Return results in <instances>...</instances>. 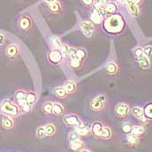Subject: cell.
<instances>
[{
    "label": "cell",
    "instance_id": "6da1fadb",
    "mask_svg": "<svg viewBox=\"0 0 152 152\" xmlns=\"http://www.w3.org/2000/svg\"><path fill=\"white\" fill-rule=\"evenodd\" d=\"M124 27V20L121 15L113 14L107 18L104 23V28L107 32L111 34L119 33Z\"/></svg>",
    "mask_w": 152,
    "mask_h": 152
},
{
    "label": "cell",
    "instance_id": "7a4b0ae2",
    "mask_svg": "<svg viewBox=\"0 0 152 152\" xmlns=\"http://www.w3.org/2000/svg\"><path fill=\"white\" fill-rule=\"evenodd\" d=\"M0 111L11 117H18L21 113V110H20L19 106L14 104L9 99H5L1 103Z\"/></svg>",
    "mask_w": 152,
    "mask_h": 152
},
{
    "label": "cell",
    "instance_id": "3957f363",
    "mask_svg": "<svg viewBox=\"0 0 152 152\" xmlns=\"http://www.w3.org/2000/svg\"><path fill=\"white\" fill-rule=\"evenodd\" d=\"M106 104V97L104 95L96 96L91 102V109L94 111H101L104 109Z\"/></svg>",
    "mask_w": 152,
    "mask_h": 152
},
{
    "label": "cell",
    "instance_id": "277c9868",
    "mask_svg": "<svg viewBox=\"0 0 152 152\" xmlns=\"http://www.w3.org/2000/svg\"><path fill=\"white\" fill-rule=\"evenodd\" d=\"M129 112V107L125 103H119L115 106L114 109V113L117 117L120 118H124L127 117V115Z\"/></svg>",
    "mask_w": 152,
    "mask_h": 152
},
{
    "label": "cell",
    "instance_id": "5b68a950",
    "mask_svg": "<svg viewBox=\"0 0 152 152\" xmlns=\"http://www.w3.org/2000/svg\"><path fill=\"white\" fill-rule=\"evenodd\" d=\"M64 122L66 125H68L70 127H75V128L83 124L80 118L75 114H70V115L65 116L64 118Z\"/></svg>",
    "mask_w": 152,
    "mask_h": 152
},
{
    "label": "cell",
    "instance_id": "8992f818",
    "mask_svg": "<svg viewBox=\"0 0 152 152\" xmlns=\"http://www.w3.org/2000/svg\"><path fill=\"white\" fill-rule=\"evenodd\" d=\"M64 58V54L62 53L61 50H59L58 49H55V50H51L50 52H49V55H48V59L50 63L52 64H59L62 62Z\"/></svg>",
    "mask_w": 152,
    "mask_h": 152
},
{
    "label": "cell",
    "instance_id": "52a82bcc",
    "mask_svg": "<svg viewBox=\"0 0 152 152\" xmlns=\"http://www.w3.org/2000/svg\"><path fill=\"white\" fill-rule=\"evenodd\" d=\"M80 27L82 29L83 32L86 37H91L94 31V25L91 22L89 21H83L80 23Z\"/></svg>",
    "mask_w": 152,
    "mask_h": 152
},
{
    "label": "cell",
    "instance_id": "ba28073f",
    "mask_svg": "<svg viewBox=\"0 0 152 152\" xmlns=\"http://www.w3.org/2000/svg\"><path fill=\"white\" fill-rule=\"evenodd\" d=\"M103 129H104V124L101 122H95L93 124L91 125V132L93 133L94 136L96 137H97V138L101 137Z\"/></svg>",
    "mask_w": 152,
    "mask_h": 152
},
{
    "label": "cell",
    "instance_id": "9c48e42d",
    "mask_svg": "<svg viewBox=\"0 0 152 152\" xmlns=\"http://www.w3.org/2000/svg\"><path fill=\"white\" fill-rule=\"evenodd\" d=\"M126 4H127L128 11L130 13V15H132L134 17H137L139 15V9H138L137 5L132 0H128Z\"/></svg>",
    "mask_w": 152,
    "mask_h": 152
},
{
    "label": "cell",
    "instance_id": "30bf717a",
    "mask_svg": "<svg viewBox=\"0 0 152 152\" xmlns=\"http://www.w3.org/2000/svg\"><path fill=\"white\" fill-rule=\"evenodd\" d=\"M14 125H15V123H14V121H13L12 117H8V116L3 117V119H2V127L4 129H12L14 128Z\"/></svg>",
    "mask_w": 152,
    "mask_h": 152
},
{
    "label": "cell",
    "instance_id": "8fae6325",
    "mask_svg": "<svg viewBox=\"0 0 152 152\" xmlns=\"http://www.w3.org/2000/svg\"><path fill=\"white\" fill-rule=\"evenodd\" d=\"M137 60L138 61L141 68H142V69H144V70L150 69V67H151V61H150L149 58H147V57L144 56V55H142L141 57L137 58Z\"/></svg>",
    "mask_w": 152,
    "mask_h": 152
},
{
    "label": "cell",
    "instance_id": "7c38bea8",
    "mask_svg": "<svg viewBox=\"0 0 152 152\" xmlns=\"http://www.w3.org/2000/svg\"><path fill=\"white\" fill-rule=\"evenodd\" d=\"M18 52H19L18 47L16 45H11L6 49V55L9 58H16L18 55Z\"/></svg>",
    "mask_w": 152,
    "mask_h": 152
},
{
    "label": "cell",
    "instance_id": "4fadbf2b",
    "mask_svg": "<svg viewBox=\"0 0 152 152\" xmlns=\"http://www.w3.org/2000/svg\"><path fill=\"white\" fill-rule=\"evenodd\" d=\"M105 70L108 74L114 75V74L117 73V71H118V66H117V64L116 63L110 62V63H109V64L106 65Z\"/></svg>",
    "mask_w": 152,
    "mask_h": 152
},
{
    "label": "cell",
    "instance_id": "5bb4252c",
    "mask_svg": "<svg viewBox=\"0 0 152 152\" xmlns=\"http://www.w3.org/2000/svg\"><path fill=\"white\" fill-rule=\"evenodd\" d=\"M70 147L72 151H78L83 147V142L79 138L74 141H70Z\"/></svg>",
    "mask_w": 152,
    "mask_h": 152
},
{
    "label": "cell",
    "instance_id": "9a60e30c",
    "mask_svg": "<svg viewBox=\"0 0 152 152\" xmlns=\"http://www.w3.org/2000/svg\"><path fill=\"white\" fill-rule=\"evenodd\" d=\"M127 141L130 145L132 146H135V145H137L139 143V141H140V137L139 136H137V135H134L132 133H129L127 135Z\"/></svg>",
    "mask_w": 152,
    "mask_h": 152
},
{
    "label": "cell",
    "instance_id": "2e32d148",
    "mask_svg": "<svg viewBox=\"0 0 152 152\" xmlns=\"http://www.w3.org/2000/svg\"><path fill=\"white\" fill-rule=\"evenodd\" d=\"M104 10H105L106 14H114L116 13L117 11V5L113 3V2H110V3H108L107 5L104 7Z\"/></svg>",
    "mask_w": 152,
    "mask_h": 152
},
{
    "label": "cell",
    "instance_id": "e0dca14e",
    "mask_svg": "<svg viewBox=\"0 0 152 152\" xmlns=\"http://www.w3.org/2000/svg\"><path fill=\"white\" fill-rule=\"evenodd\" d=\"M76 130L79 134V136H85V135H87L91 130V127L88 126V125H83L82 124V125L77 127Z\"/></svg>",
    "mask_w": 152,
    "mask_h": 152
},
{
    "label": "cell",
    "instance_id": "ac0fdd59",
    "mask_svg": "<svg viewBox=\"0 0 152 152\" xmlns=\"http://www.w3.org/2000/svg\"><path fill=\"white\" fill-rule=\"evenodd\" d=\"M45 129L46 136H48V137H51V136L55 135L56 131H57L56 126L53 124H47L45 126Z\"/></svg>",
    "mask_w": 152,
    "mask_h": 152
},
{
    "label": "cell",
    "instance_id": "d6986e66",
    "mask_svg": "<svg viewBox=\"0 0 152 152\" xmlns=\"http://www.w3.org/2000/svg\"><path fill=\"white\" fill-rule=\"evenodd\" d=\"M112 137V130L110 127L108 126H104V129L102 131V135H101V137L102 139L104 140H107V139H110V137Z\"/></svg>",
    "mask_w": 152,
    "mask_h": 152
},
{
    "label": "cell",
    "instance_id": "ffe728a7",
    "mask_svg": "<svg viewBox=\"0 0 152 152\" xmlns=\"http://www.w3.org/2000/svg\"><path fill=\"white\" fill-rule=\"evenodd\" d=\"M31 20L28 18H23L20 21H19V26L20 28L23 30V31H27L30 29L31 27Z\"/></svg>",
    "mask_w": 152,
    "mask_h": 152
},
{
    "label": "cell",
    "instance_id": "44dd1931",
    "mask_svg": "<svg viewBox=\"0 0 152 152\" xmlns=\"http://www.w3.org/2000/svg\"><path fill=\"white\" fill-rule=\"evenodd\" d=\"M64 90L67 91V93H73V92L76 91L77 86H76V83L74 82L67 81V82L64 83Z\"/></svg>",
    "mask_w": 152,
    "mask_h": 152
},
{
    "label": "cell",
    "instance_id": "7402d4cb",
    "mask_svg": "<svg viewBox=\"0 0 152 152\" xmlns=\"http://www.w3.org/2000/svg\"><path fill=\"white\" fill-rule=\"evenodd\" d=\"M102 18H103V17L94 9V11L92 12V13H91V21H92L94 23H96V24H99V23L102 22Z\"/></svg>",
    "mask_w": 152,
    "mask_h": 152
},
{
    "label": "cell",
    "instance_id": "603a6c76",
    "mask_svg": "<svg viewBox=\"0 0 152 152\" xmlns=\"http://www.w3.org/2000/svg\"><path fill=\"white\" fill-rule=\"evenodd\" d=\"M131 112H132L133 116L136 117V118H137L138 120L140 119L141 117H142L144 116L143 109H142L141 107H134V108H132Z\"/></svg>",
    "mask_w": 152,
    "mask_h": 152
},
{
    "label": "cell",
    "instance_id": "cb8c5ba5",
    "mask_svg": "<svg viewBox=\"0 0 152 152\" xmlns=\"http://www.w3.org/2000/svg\"><path fill=\"white\" fill-rule=\"evenodd\" d=\"M64 106L61 104H59V103H54L53 104V112L52 113H54L57 116H60L64 113Z\"/></svg>",
    "mask_w": 152,
    "mask_h": 152
},
{
    "label": "cell",
    "instance_id": "d4e9b609",
    "mask_svg": "<svg viewBox=\"0 0 152 152\" xmlns=\"http://www.w3.org/2000/svg\"><path fill=\"white\" fill-rule=\"evenodd\" d=\"M54 93L55 95L58 97V98H64V97H66L67 96V91L64 90V87H58V88H56L55 90H54Z\"/></svg>",
    "mask_w": 152,
    "mask_h": 152
},
{
    "label": "cell",
    "instance_id": "484cf974",
    "mask_svg": "<svg viewBox=\"0 0 152 152\" xmlns=\"http://www.w3.org/2000/svg\"><path fill=\"white\" fill-rule=\"evenodd\" d=\"M26 100L28 102V104L31 106L32 104H34L37 101V95L35 92H32V91H30V92H27L26 93Z\"/></svg>",
    "mask_w": 152,
    "mask_h": 152
},
{
    "label": "cell",
    "instance_id": "4316f807",
    "mask_svg": "<svg viewBox=\"0 0 152 152\" xmlns=\"http://www.w3.org/2000/svg\"><path fill=\"white\" fill-rule=\"evenodd\" d=\"M143 113L144 116L147 117L149 120H152V103L148 104L143 108Z\"/></svg>",
    "mask_w": 152,
    "mask_h": 152
},
{
    "label": "cell",
    "instance_id": "83f0119b",
    "mask_svg": "<svg viewBox=\"0 0 152 152\" xmlns=\"http://www.w3.org/2000/svg\"><path fill=\"white\" fill-rule=\"evenodd\" d=\"M145 131V129L143 126L142 125H136V126H133L132 127V129H131V132L132 134L134 135H137V136H140L142 134H143Z\"/></svg>",
    "mask_w": 152,
    "mask_h": 152
},
{
    "label": "cell",
    "instance_id": "f1b7e54d",
    "mask_svg": "<svg viewBox=\"0 0 152 152\" xmlns=\"http://www.w3.org/2000/svg\"><path fill=\"white\" fill-rule=\"evenodd\" d=\"M43 110H44V112L45 114H47V115L51 114L53 112V104L52 103H50V102L45 103L43 105Z\"/></svg>",
    "mask_w": 152,
    "mask_h": 152
},
{
    "label": "cell",
    "instance_id": "f546056e",
    "mask_svg": "<svg viewBox=\"0 0 152 152\" xmlns=\"http://www.w3.org/2000/svg\"><path fill=\"white\" fill-rule=\"evenodd\" d=\"M50 43H51V45H52L53 46L55 47V48H57V49L61 48L62 45H63L62 43H61V40L59 39L58 37H56V36L51 37V38H50Z\"/></svg>",
    "mask_w": 152,
    "mask_h": 152
},
{
    "label": "cell",
    "instance_id": "4dcf8cb0",
    "mask_svg": "<svg viewBox=\"0 0 152 152\" xmlns=\"http://www.w3.org/2000/svg\"><path fill=\"white\" fill-rule=\"evenodd\" d=\"M45 137H46V133H45V126L38 127L37 129V137L39 138V139H42V138H44Z\"/></svg>",
    "mask_w": 152,
    "mask_h": 152
},
{
    "label": "cell",
    "instance_id": "1f68e13d",
    "mask_svg": "<svg viewBox=\"0 0 152 152\" xmlns=\"http://www.w3.org/2000/svg\"><path fill=\"white\" fill-rule=\"evenodd\" d=\"M82 64V59L81 58H72L71 59V63L70 65L73 69H78L80 68Z\"/></svg>",
    "mask_w": 152,
    "mask_h": 152
},
{
    "label": "cell",
    "instance_id": "d6a6232c",
    "mask_svg": "<svg viewBox=\"0 0 152 152\" xmlns=\"http://www.w3.org/2000/svg\"><path fill=\"white\" fill-rule=\"evenodd\" d=\"M60 9H61L60 4L58 3V2H55V3H53V4H51L50 5V10L51 12H58L60 11Z\"/></svg>",
    "mask_w": 152,
    "mask_h": 152
},
{
    "label": "cell",
    "instance_id": "836d02e7",
    "mask_svg": "<svg viewBox=\"0 0 152 152\" xmlns=\"http://www.w3.org/2000/svg\"><path fill=\"white\" fill-rule=\"evenodd\" d=\"M132 127H133V126H132L129 123H125V124H123V126H122V129H123V131H124V132H125V133L129 134V133L131 132Z\"/></svg>",
    "mask_w": 152,
    "mask_h": 152
},
{
    "label": "cell",
    "instance_id": "e575fe53",
    "mask_svg": "<svg viewBox=\"0 0 152 152\" xmlns=\"http://www.w3.org/2000/svg\"><path fill=\"white\" fill-rule=\"evenodd\" d=\"M143 50V55L147 58H151L152 56V46H146L142 48Z\"/></svg>",
    "mask_w": 152,
    "mask_h": 152
},
{
    "label": "cell",
    "instance_id": "d590c367",
    "mask_svg": "<svg viewBox=\"0 0 152 152\" xmlns=\"http://www.w3.org/2000/svg\"><path fill=\"white\" fill-rule=\"evenodd\" d=\"M26 97V92L24 91H18L16 93H15V98L17 100H19V99H23Z\"/></svg>",
    "mask_w": 152,
    "mask_h": 152
},
{
    "label": "cell",
    "instance_id": "8d00e7d4",
    "mask_svg": "<svg viewBox=\"0 0 152 152\" xmlns=\"http://www.w3.org/2000/svg\"><path fill=\"white\" fill-rule=\"evenodd\" d=\"M79 134L77 132V130L75 129L74 131H72V132H70V135H69V140L70 141H74L76 140V139H78L79 138Z\"/></svg>",
    "mask_w": 152,
    "mask_h": 152
},
{
    "label": "cell",
    "instance_id": "74e56055",
    "mask_svg": "<svg viewBox=\"0 0 152 152\" xmlns=\"http://www.w3.org/2000/svg\"><path fill=\"white\" fill-rule=\"evenodd\" d=\"M109 3V0H97L96 4V7H104Z\"/></svg>",
    "mask_w": 152,
    "mask_h": 152
},
{
    "label": "cell",
    "instance_id": "f35d334b",
    "mask_svg": "<svg viewBox=\"0 0 152 152\" xmlns=\"http://www.w3.org/2000/svg\"><path fill=\"white\" fill-rule=\"evenodd\" d=\"M134 54H135L136 58H137L141 57L142 55H143V50H142V48H141V47L137 48V49L134 50Z\"/></svg>",
    "mask_w": 152,
    "mask_h": 152
},
{
    "label": "cell",
    "instance_id": "ab89813d",
    "mask_svg": "<svg viewBox=\"0 0 152 152\" xmlns=\"http://www.w3.org/2000/svg\"><path fill=\"white\" fill-rule=\"evenodd\" d=\"M70 50V48L68 45H63L62 47H61V51H62L63 54H69Z\"/></svg>",
    "mask_w": 152,
    "mask_h": 152
},
{
    "label": "cell",
    "instance_id": "60d3db41",
    "mask_svg": "<svg viewBox=\"0 0 152 152\" xmlns=\"http://www.w3.org/2000/svg\"><path fill=\"white\" fill-rule=\"evenodd\" d=\"M18 106H20V107L30 105V104H28V102H27L26 98H23V99H19V100H18Z\"/></svg>",
    "mask_w": 152,
    "mask_h": 152
},
{
    "label": "cell",
    "instance_id": "b9f144b4",
    "mask_svg": "<svg viewBox=\"0 0 152 152\" xmlns=\"http://www.w3.org/2000/svg\"><path fill=\"white\" fill-rule=\"evenodd\" d=\"M21 111L23 112H29L31 110V105H26L23 106V107H21Z\"/></svg>",
    "mask_w": 152,
    "mask_h": 152
},
{
    "label": "cell",
    "instance_id": "7bdbcfd3",
    "mask_svg": "<svg viewBox=\"0 0 152 152\" xmlns=\"http://www.w3.org/2000/svg\"><path fill=\"white\" fill-rule=\"evenodd\" d=\"M83 2L86 5H91L93 4V0H83Z\"/></svg>",
    "mask_w": 152,
    "mask_h": 152
},
{
    "label": "cell",
    "instance_id": "ee69618b",
    "mask_svg": "<svg viewBox=\"0 0 152 152\" xmlns=\"http://www.w3.org/2000/svg\"><path fill=\"white\" fill-rule=\"evenodd\" d=\"M117 2L118 4H126L128 0H117Z\"/></svg>",
    "mask_w": 152,
    "mask_h": 152
},
{
    "label": "cell",
    "instance_id": "f6af8a7d",
    "mask_svg": "<svg viewBox=\"0 0 152 152\" xmlns=\"http://www.w3.org/2000/svg\"><path fill=\"white\" fill-rule=\"evenodd\" d=\"M56 2V0H45V3L47 4H53V3H55Z\"/></svg>",
    "mask_w": 152,
    "mask_h": 152
},
{
    "label": "cell",
    "instance_id": "bcb514c9",
    "mask_svg": "<svg viewBox=\"0 0 152 152\" xmlns=\"http://www.w3.org/2000/svg\"><path fill=\"white\" fill-rule=\"evenodd\" d=\"M4 41V37L3 34H0V45H3Z\"/></svg>",
    "mask_w": 152,
    "mask_h": 152
},
{
    "label": "cell",
    "instance_id": "7dc6e473",
    "mask_svg": "<svg viewBox=\"0 0 152 152\" xmlns=\"http://www.w3.org/2000/svg\"><path fill=\"white\" fill-rule=\"evenodd\" d=\"M137 5H138V4H142V0H132Z\"/></svg>",
    "mask_w": 152,
    "mask_h": 152
},
{
    "label": "cell",
    "instance_id": "c3c4849f",
    "mask_svg": "<svg viewBox=\"0 0 152 152\" xmlns=\"http://www.w3.org/2000/svg\"><path fill=\"white\" fill-rule=\"evenodd\" d=\"M80 152H91L90 151H88V150H82Z\"/></svg>",
    "mask_w": 152,
    "mask_h": 152
}]
</instances>
